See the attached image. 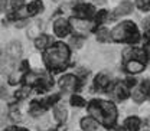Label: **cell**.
<instances>
[{"instance_id": "1", "label": "cell", "mask_w": 150, "mask_h": 131, "mask_svg": "<svg viewBox=\"0 0 150 131\" xmlns=\"http://www.w3.org/2000/svg\"><path fill=\"white\" fill-rule=\"evenodd\" d=\"M69 59V49L64 43H55L52 46H48L43 52V61L46 66L52 71H61L67 66Z\"/></svg>"}, {"instance_id": "2", "label": "cell", "mask_w": 150, "mask_h": 131, "mask_svg": "<svg viewBox=\"0 0 150 131\" xmlns=\"http://www.w3.org/2000/svg\"><path fill=\"white\" fill-rule=\"evenodd\" d=\"M88 110L91 112L95 121H100L105 127H110L117 120V110L115 105L110 101H93L88 105Z\"/></svg>"}, {"instance_id": "3", "label": "cell", "mask_w": 150, "mask_h": 131, "mask_svg": "<svg viewBox=\"0 0 150 131\" xmlns=\"http://www.w3.org/2000/svg\"><path fill=\"white\" fill-rule=\"evenodd\" d=\"M111 37L117 42H137L140 35L133 22H123L112 29Z\"/></svg>"}, {"instance_id": "4", "label": "cell", "mask_w": 150, "mask_h": 131, "mask_svg": "<svg viewBox=\"0 0 150 131\" xmlns=\"http://www.w3.org/2000/svg\"><path fill=\"white\" fill-rule=\"evenodd\" d=\"M28 84L36 87L39 91H46L52 87V79L48 78L46 75L40 74V75H29L28 74V78H26Z\"/></svg>"}, {"instance_id": "5", "label": "cell", "mask_w": 150, "mask_h": 131, "mask_svg": "<svg viewBox=\"0 0 150 131\" xmlns=\"http://www.w3.org/2000/svg\"><path fill=\"white\" fill-rule=\"evenodd\" d=\"M58 98H59V95H54V96H49L46 101H42V102L33 101V102L30 104V114H32V115H39V114L45 112L46 108H48L51 104H54L55 101H58Z\"/></svg>"}, {"instance_id": "6", "label": "cell", "mask_w": 150, "mask_h": 131, "mask_svg": "<svg viewBox=\"0 0 150 131\" xmlns=\"http://www.w3.org/2000/svg\"><path fill=\"white\" fill-rule=\"evenodd\" d=\"M59 87L65 91V92H71L75 88H78V81L74 75H65L59 79Z\"/></svg>"}, {"instance_id": "7", "label": "cell", "mask_w": 150, "mask_h": 131, "mask_svg": "<svg viewBox=\"0 0 150 131\" xmlns=\"http://www.w3.org/2000/svg\"><path fill=\"white\" fill-rule=\"evenodd\" d=\"M54 29H55L56 36L64 37V36H67V35L69 33L71 26H69V23H68L65 19H58V20L55 22V25H54Z\"/></svg>"}, {"instance_id": "8", "label": "cell", "mask_w": 150, "mask_h": 131, "mask_svg": "<svg viewBox=\"0 0 150 131\" xmlns=\"http://www.w3.org/2000/svg\"><path fill=\"white\" fill-rule=\"evenodd\" d=\"M112 95H114V98H117L118 101L126 99V98L129 96V89H127L126 84L117 82V84L114 85V88H112Z\"/></svg>"}, {"instance_id": "9", "label": "cell", "mask_w": 150, "mask_h": 131, "mask_svg": "<svg viewBox=\"0 0 150 131\" xmlns=\"http://www.w3.org/2000/svg\"><path fill=\"white\" fill-rule=\"evenodd\" d=\"M75 16L81 19H90L94 15V9L93 6H88V4H79L75 7Z\"/></svg>"}, {"instance_id": "10", "label": "cell", "mask_w": 150, "mask_h": 131, "mask_svg": "<svg viewBox=\"0 0 150 131\" xmlns=\"http://www.w3.org/2000/svg\"><path fill=\"white\" fill-rule=\"evenodd\" d=\"M126 69L130 74H139V72H142L144 69V62L139 61V59H130L126 63Z\"/></svg>"}, {"instance_id": "11", "label": "cell", "mask_w": 150, "mask_h": 131, "mask_svg": "<svg viewBox=\"0 0 150 131\" xmlns=\"http://www.w3.org/2000/svg\"><path fill=\"white\" fill-rule=\"evenodd\" d=\"M6 54L10 56V58H13V59H16L19 56L22 55V45L19 43V42H10L9 45H7V48H6Z\"/></svg>"}, {"instance_id": "12", "label": "cell", "mask_w": 150, "mask_h": 131, "mask_svg": "<svg viewBox=\"0 0 150 131\" xmlns=\"http://www.w3.org/2000/svg\"><path fill=\"white\" fill-rule=\"evenodd\" d=\"M133 12V4L130 1H123L115 10H114V16H124V15H130Z\"/></svg>"}, {"instance_id": "13", "label": "cell", "mask_w": 150, "mask_h": 131, "mask_svg": "<svg viewBox=\"0 0 150 131\" xmlns=\"http://www.w3.org/2000/svg\"><path fill=\"white\" fill-rule=\"evenodd\" d=\"M81 127L85 131H94V130H97L98 123L94 120L93 117H85V118H82V121H81Z\"/></svg>"}, {"instance_id": "14", "label": "cell", "mask_w": 150, "mask_h": 131, "mask_svg": "<svg viewBox=\"0 0 150 131\" xmlns=\"http://www.w3.org/2000/svg\"><path fill=\"white\" fill-rule=\"evenodd\" d=\"M139 127H140V120L137 117H129L124 123L126 131H137Z\"/></svg>"}, {"instance_id": "15", "label": "cell", "mask_w": 150, "mask_h": 131, "mask_svg": "<svg viewBox=\"0 0 150 131\" xmlns=\"http://www.w3.org/2000/svg\"><path fill=\"white\" fill-rule=\"evenodd\" d=\"M42 10H43V4H42V1H39V0L32 1V3L28 6V15H29V16H35V15H38V13L42 12Z\"/></svg>"}, {"instance_id": "16", "label": "cell", "mask_w": 150, "mask_h": 131, "mask_svg": "<svg viewBox=\"0 0 150 131\" xmlns=\"http://www.w3.org/2000/svg\"><path fill=\"white\" fill-rule=\"evenodd\" d=\"M108 84H110V79H108L107 75H98L95 78V87H97V89H104L105 87H108Z\"/></svg>"}, {"instance_id": "17", "label": "cell", "mask_w": 150, "mask_h": 131, "mask_svg": "<svg viewBox=\"0 0 150 131\" xmlns=\"http://www.w3.org/2000/svg\"><path fill=\"white\" fill-rule=\"evenodd\" d=\"M54 117H55L56 121H59V123L65 121L67 120V110L64 107H55L54 108Z\"/></svg>"}, {"instance_id": "18", "label": "cell", "mask_w": 150, "mask_h": 131, "mask_svg": "<svg viewBox=\"0 0 150 131\" xmlns=\"http://www.w3.org/2000/svg\"><path fill=\"white\" fill-rule=\"evenodd\" d=\"M35 45H36L38 49H45V48L49 45V36H46V35L38 36L36 40H35Z\"/></svg>"}, {"instance_id": "19", "label": "cell", "mask_w": 150, "mask_h": 131, "mask_svg": "<svg viewBox=\"0 0 150 131\" xmlns=\"http://www.w3.org/2000/svg\"><path fill=\"white\" fill-rule=\"evenodd\" d=\"M97 39H98V42H108V40H110V32H108L105 27L98 29V32H97Z\"/></svg>"}, {"instance_id": "20", "label": "cell", "mask_w": 150, "mask_h": 131, "mask_svg": "<svg viewBox=\"0 0 150 131\" xmlns=\"http://www.w3.org/2000/svg\"><path fill=\"white\" fill-rule=\"evenodd\" d=\"M136 4L139 6L140 10H144V12L150 10V0H136Z\"/></svg>"}, {"instance_id": "21", "label": "cell", "mask_w": 150, "mask_h": 131, "mask_svg": "<svg viewBox=\"0 0 150 131\" xmlns=\"http://www.w3.org/2000/svg\"><path fill=\"white\" fill-rule=\"evenodd\" d=\"M71 104H72L74 107H84V105H85V101H84L81 96L74 95V96L71 98Z\"/></svg>"}, {"instance_id": "22", "label": "cell", "mask_w": 150, "mask_h": 131, "mask_svg": "<svg viewBox=\"0 0 150 131\" xmlns=\"http://www.w3.org/2000/svg\"><path fill=\"white\" fill-rule=\"evenodd\" d=\"M140 91L144 94V96H150V79L144 81L140 87Z\"/></svg>"}, {"instance_id": "23", "label": "cell", "mask_w": 150, "mask_h": 131, "mask_svg": "<svg viewBox=\"0 0 150 131\" xmlns=\"http://www.w3.org/2000/svg\"><path fill=\"white\" fill-rule=\"evenodd\" d=\"M133 98H134V101H136V102H143V99H144L146 96H144V94L142 92V91H140V88H139V89H136V91L133 92Z\"/></svg>"}, {"instance_id": "24", "label": "cell", "mask_w": 150, "mask_h": 131, "mask_svg": "<svg viewBox=\"0 0 150 131\" xmlns=\"http://www.w3.org/2000/svg\"><path fill=\"white\" fill-rule=\"evenodd\" d=\"M23 4H25L23 0H12V7H13V10H20V9L23 7Z\"/></svg>"}, {"instance_id": "25", "label": "cell", "mask_w": 150, "mask_h": 131, "mask_svg": "<svg viewBox=\"0 0 150 131\" xmlns=\"http://www.w3.org/2000/svg\"><path fill=\"white\" fill-rule=\"evenodd\" d=\"M71 45L74 46V48H81L82 46V39L81 37H72L71 39Z\"/></svg>"}, {"instance_id": "26", "label": "cell", "mask_w": 150, "mask_h": 131, "mask_svg": "<svg viewBox=\"0 0 150 131\" xmlns=\"http://www.w3.org/2000/svg\"><path fill=\"white\" fill-rule=\"evenodd\" d=\"M7 9V0H0V13L6 12Z\"/></svg>"}, {"instance_id": "27", "label": "cell", "mask_w": 150, "mask_h": 131, "mask_svg": "<svg viewBox=\"0 0 150 131\" xmlns=\"http://www.w3.org/2000/svg\"><path fill=\"white\" fill-rule=\"evenodd\" d=\"M144 49H146V52H147V59H149V62H150V40L147 42V43H146Z\"/></svg>"}, {"instance_id": "28", "label": "cell", "mask_w": 150, "mask_h": 131, "mask_svg": "<svg viewBox=\"0 0 150 131\" xmlns=\"http://www.w3.org/2000/svg\"><path fill=\"white\" fill-rule=\"evenodd\" d=\"M105 15H107V13H105L104 10H103V12H100V13H98V16H97V20H98V22H101V20H103V18H104Z\"/></svg>"}, {"instance_id": "29", "label": "cell", "mask_w": 150, "mask_h": 131, "mask_svg": "<svg viewBox=\"0 0 150 131\" xmlns=\"http://www.w3.org/2000/svg\"><path fill=\"white\" fill-rule=\"evenodd\" d=\"M6 131H26V130H23V128H18V127H12V128H7Z\"/></svg>"}, {"instance_id": "30", "label": "cell", "mask_w": 150, "mask_h": 131, "mask_svg": "<svg viewBox=\"0 0 150 131\" xmlns=\"http://www.w3.org/2000/svg\"><path fill=\"white\" fill-rule=\"evenodd\" d=\"M0 96H1V98H4V96H6V91H4V89H1V88H0Z\"/></svg>"}, {"instance_id": "31", "label": "cell", "mask_w": 150, "mask_h": 131, "mask_svg": "<svg viewBox=\"0 0 150 131\" xmlns=\"http://www.w3.org/2000/svg\"><path fill=\"white\" fill-rule=\"evenodd\" d=\"M94 3H100V4H104L105 3V0H93Z\"/></svg>"}, {"instance_id": "32", "label": "cell", "mask_w": 150, "mask_h": 131, "mask_svg": "<svg viewBox=\"0 0 150 131\" xmlns=\"http://www.w3.org/2000/svg\"><path fill=\"white\" fill-rule=\"evenodd\" d=\"M55 1H58V0H55Z\"/></svg>"}]
</instances>
